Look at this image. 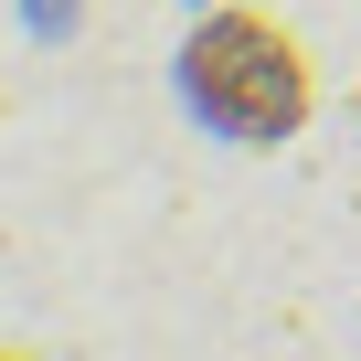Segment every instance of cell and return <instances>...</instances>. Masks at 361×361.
Masks as SVG:
<instances>
[{
  "mask_svg": "<svg viewBox=\"0 0 361 361\" xmlns=\"http://www.w3.org/2000/svg\"><path fill=\"white\" fill-rule=\"evenodd\" d=\"M180 96L224 138H287L308 117V54L266 22V11H213L180 54Z\"/></svg>",
  "mask_w": 361,
  "mask_h": 361,
  "instance_id": "1",
  "label": "cell"
},
{
  "mask_svg": "<svg viewBox=\"0 0 361 361\" xmlns=\"http://www.w3.org/2000/svg\"><path fill=\"white\" fill-rule=\"evenodd\" d=\"M0 361H22V350H0Z\"/></svg>",
  "mask_w": 361,
  "mask_h": 361,
  "instance_id": "2",
  "label": "cell"
}]
</instances>
